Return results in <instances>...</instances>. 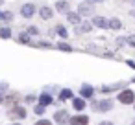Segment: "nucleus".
Here are the masks:
<instances>
[{
  "instance_id": "obj_1",
  "label": "nucleus",
  "mask_w": 135,
  "mask_h": 125,
  "mask_svg": "<svg viewBox=\"0 0 135 125\" xmlns=\"http://www.w3.org/2000/svg\"><path fill=\"white\" fill-rule=\"evenodd\" d=\"M118 101H120L122 105H133V101H135V92L129 90V88L120 90V92H118Z\"/></svg>"
},
{
  "instance_id": "obj_2",
  "label": "nucleus",
  "mask_w": 135,
  "mask_h": 125,
  "mask_svg": "<svg viewBox=\"0 0 135 125\" xmlns=\"http://www.w3.org/2000/svg\"><path fill=\"white\" fill-rule=\"evenodd\" d=\"M8 116H9L11 119H24V118H26V108H22V107H13V108L8 112Z\"/></svg>"
},
{
  "instance_id": "obj_3",
  "label": "nucleus",
  "mask_w": 135,
  "mask_h": 125,
  "mask_svg": "<svg viewBox=\"0 0 135 125\" xmlns=\"http://www.w3.org/2000/svg\"><path fill=\"white\" fill-rule=\"evenodd\" d=\"M87 50H89V52H93V53H96V55H102V57H115L109 50L100 48V46H94V44H89V46H87Z\"/></svg>"
},
{
  "instance_id": "obj_4",
  "label": "nucleus",
  "mask_w": 135,
  "mask_h": 125,
  "mask_svg": "<svg viewBox=\"0 0 135 125\" xmlns=\"http://www.w3.org/2000/svg\"><path fill=\"white\" fill-rule=\"evenodd\" d=\"M69 123L70 125H89V118L83 116V114H78V116L69 118Z\"/></svg>"
},
{
  "instance_id": "obj_5",
  "label": "nucleus",
  "mask_w": 135,
  "mask_h": 125,
  "mask_svg": "<svg viewBox=\"0 0 135 125\" xmlns=\"http://www.w3.org/2000/svg\"><path fill=\"white\" fill-rule=\"evenodd\" d=\"M54 119H56V123L65 125V123H69V112H67V110H57V112L54 114Z\"/></svg>"
},
{
  "instance_id": "obj_6",
  "label": "nucleus",
  "mask_w": 135,
  "mask_h": 125,
  "mask_svg": "<svg viewBox=\"0 0 135 125\" xmlns=\"http://www.w3.org/2000/svg\"><path fill=\"white\" fill-rule=\"evenodd\" d=\"M93 26L102 28V30H109V20L104 19V17H94V19H93Z\"/></svg>"
},
{
  "instance_id": "obj_7",
  "label": "nucleus",
  "mask_w": 135,
  "mask_h": 125,
  "mask_svg": "<svg viewBox=\"0 0 135 125\" xmlns=\"http://www.w3.org/2000/svg\"><path fill=\"white\" fill-rule=\"evenodd\" d=\"M93 30V22H80L76 26V33L78 35H83V33H89Z\"/></svg>"
},
{
  "instance_id": "obj_8",
  "label": "nucleus",
  "mask_w": 135,
  "mask_h": 125,
  "mask_svg": "<svg viewBox=\"0 0 135 125\" xmlns=\"http://www.w3.org/2000/svg\"><path fill=\"white\" fill-rule=\"evenodd\" d=\"M94 96V88L91 86V85H81V88H80V97H93Z\"/></svg>"
},
{
  "instance_id": "obj_9",
  "label": "nucleus",
  "mask_w": 135,
  "mask_h": 125,
  "mask_svg": "<svg viewBox=\"0 0 135 125\" xmlns=\"http://www.w3.org/2000/svg\"><path fill=\"white\" fill-rule=\"evenodd\" d=\"M111 108H113V101H111V99H102V101H98L96 110H100V112H107V110H111Z\"/></svg>"
},
{
  "instance_id": "obj_10",
  "label": "nucleus",
  "mask_w": 135,
  "mask_h": 125,
  "mask_svg": "<svg viewBox=\"0 0 135 125\" xmlns=\"http://www.w3.org/2000/svg\"><path fill=\"white\" fill-rule=\"evenodd\" d=\"M93 9H94V8H93L89 2H83V4H80V8H78V13L87 17V15H93Z\"/></svg>"
},
{
  "instance_id": "obj_11",
  "label": "nucleus",
  "mask_w": 135,
  "mask_h": 125,
  "mask_svg": "<svg viewBox=\"0 0 135 125\" xmlns=\"http://www.w3.org/2000/svg\"><path fill=\"white\" fill-rule=\"evenodd\" d=\"M33 13H35V6H33V4H24L22 9H21V15L26 17V19H30Z\"/></svg>"
},
{
  "instance_id": "obj_12",
  "label": "nucleus",
  "mask_w": 135,
  "mask_h": 125,
  "mask_svg": "<svg viewBox=\"0 0 135 125\" xmlns=\"http://www.w3.org/2000/svg\"><path fill=\"white\" fill-rule=\"evenodd\" d=\"M124 86V83H115V85H104L102 88H100V92L102 94H107V92H115V90H118V88H122Z\"/></svg>"
},
{
  "instance_id": "obj_13",
  "label": "nucleus",
  "mask_w": 135,
  "mask_h": 125,
  "mask_svg": "<svg viewBox=\"0 0 135 125\" xmlns=\"http://www.w3.org/2000/svg\"><path fill=\"white\" fill-rule=\"evenodd\" d=\"M39 15H41V19H45V20H50V19H52V15H54V11H52L50 8L43 6V8L39 9Z\"/></svg>"
},
{
  "instance_id": "obj_14",
  "label": "nucleus",
  "mask_w": 135,
  "mask_h": 125,
  "mask_svg": "<svg viewBox=\"0 0 135 125\" xmlns=\"http://www.w3.org/2000/svg\"><path fill=\"white\" fill-rule=\"evenodd\" d=\"M80 17H81L80 13H67V20H69L70 24H76V26L81 22V19H80Z\"/></svg>"
},
{
  "instance_id": "obj_15",
  "label": "nucleus",
  "mask_w": 135,
  "mask_h": 125,
  "mask_svg": "<svg viewBox=\"0 0 135 125\" xmlns=\"http://www.w3.org/2000/svg\"><path fill=\"white\" fill-rule=\"evenodd\" d=\"M72 107H74L76 110H83V108H85V99H83V97H74V99H72Z\"/></svg>"
},
{
  "instance_id": "obj_16",
  "label": "nucleus",
  "mask_w": 135,
  "mask_h": 125,
  "mask_svg": "<svg viewBox=\"0 0 135 125\" xmlns=\"http://www.w3.org/2000/svg\"><path fill=\"white\" fill-rule=\"evenodd\" d=\"M56 9H57L59 13H69V2L59 0V2H56Z\"/></svg>"
},
{
  "instance_id": "obj_17",
  "label": "nucleus",
  "mask_w": 135,
  "mask_h": 125,
  "mask_svg": "<svg viewBox=\"0 0 135 125\" xmlns=\"http://www.w3.org/2000/svg\"><path fill=\"white\" fill-rule=\"evenodd\" d=\"M54 99H52V96L50 94H41V97H39V105H43V107H46V105H50Z\"/></svg>"
},
{
  "instance_id": "obj_18",
  "label": "nucleus",
  "mask_w": 135,
  "mask_h": 125,
  "mask_svg": "<svg viewBox=\"0 0 135 125\" xmlns=\"http://www.w3.org/2000/svg\"><path fill=\"white\" fill-rule=\"evenodd\" d=\"M17 101H19V94H11V96H8V97H6L2 103H6L8 107H11V105H15Z\"/></svg>"
},
{
  "instance_id": "obj_19",
  "label": "nucleus",
  "mask_w": 135,
  "mask_h": 125,
  "mask_svg": "<svg viewBox=\"0 0 135 125\" xmlns=\"http://www.w3.org/2000/svg\"><path fill=\"white\" fill-rule=\"evenodd\" d=\"M122 28V22L118 20V19H109V30H120Z\"/></svg>"
},
{
  "instance_id": "obj_20",
  "label": "nucleus",
  "mask_w": 135,
  "mask_h": 125,
  "mask_svg": "<svg viewBox=\"0 0 135 125\" xmlns=\"http://www.w3.org/2000/svg\"><path fill=\"white\" fill-rule=\"evenodd\" d=\"M70 97H72V90L63 88V90L59 92V99H61V101H67V99H70Z\"/></svg>"
},
{
  "instance_id": "obj_21",
  "label": "nucleus",
  "mask_w": 135,
  "mask_h": 125,
  "mask_svg": "<svg viewBox=\"0 0 135 125\" xmlns=\"http://www.w3.org/2000/svg\"><path fill=\"white\" fill-rule=\"evenodd\" d=\"M0 37H2V39H9L11 37V30L9 28H0Z\"/></svg>"
},
{
  "instance_id": "obj_22",
  "label": "nucleus",
  "mask_w": 135,
  "mask_h": 125,
  "mask_svg": "<svg viewBox=\"0 0 135 125\" xmlns=\"http://www.w3.org/2000/svg\"><path fill=\"white\" fill-rule=\"evenodd\" d=\"M57 48H59V50H63V52H72V48H70L69 44H65V42H59V44H57Z\"/></svg>"
},
{
  "instance_id": "obj_23",
  "label": "nucleus",
  "mask_w": 135,
  "mask_h": 125,
  "mask_svg": "<svg viewBox=\"0 0 135 125\" xmlns=\"http://www.w3.org/2000/svg\"><path fill=\"white\" fill-rule=\"evenodd\" d=\"M57 33H59L63 39H67V35H69V33H67V30H65L63 26H57Z\"/></svg>"
},
{
  "instance_id": "obj_24",
  "label": "nucleus",
  "mask_w": 135,
  "mask_h": 125,
  "mask_svg": "<svg viewBox=\"0 0 135 125\" xmlns=\"http://www.w3.org/2000/svg\"><path fill=\"white\" fill-rule=\"evenodd\" d=\"M126 42H128L129 46H133V48H135V35H129V37L126 39Z\"/></svg>"
},
{
  "instance_id": "obj_25",
  "label": "nucleus",
  "mask_w": 135,
  "mask_h": 125,
  "mask_svg": "<svg viewBox=\"0 0 135 125\" xmlns=\"http://www.w3.org/2000/svg\"><path fill=\"white\" fill-rule=\"evenodd\" d=\"M19 42H24V44H26V42H30V37H28V35H24V33H22V35H21V37H19Z\"/></svg>"
},
{
  "instance_id": "obj_26",
  "label": "nucleus",
  "mask_w": 135,
  "mask_h": 125,
  "mask_svg": "<svg viewBox=\"0 0 135 125\" xmlns=\"http://www.w3.org/2000/svg\"><path fill=\"white\" fill-rule=\"evenodd\" d=\"M35 114H39V116L45 114V107H43V105H37V107H35Z\"/></svg>"
},
{
  "instance_id": "obj_27",
  "label": "nucleus",
  "mask_w": 135,
  "mask_h": 125,
  "mask_svg": "<svg viewBox=\"0 0 135 125\" xmlns=\"http://www.w3.org/2000/svg\"><path fill=\"white\" fill-rule=\"evenodd\" d=\"M35 125H52V121H50V119H39Z\"/></svg>"
},
{
  "instance_id": "obj_28",
  "label": "nucleus",
  "mask_w": 135,
  "mask_h": 125,
  "mask_svg": "<svg viewBox=\"0 0 135 125\" xmlns=\"http://www.w3.org/2000/svg\"><path fill=\"white\" fill-rule=\"evenodd\" d=\"M28 33H30V35H37V33H39V30L32 26V28H28Z\"/></svg>"
},
{
  "instance_id": "obj_29",
  "label": "nucleus",
  "mask_w": 135,
  "mask_h": 125,
  "mask_svg": "<svg viewBox=\"0 0 135 125\" xmlns=\"http://www.w3.org/2000/svg\"><path fill=\"white\" fill-rule=\"evenodd\" d=\"M24 99H26V103H33L35 97H33V96H28V97H24Z\"/></svg>"
},
{
  "instance_id": "obj_30",
  "label": "nucleus",
  "mask_w": 135,
  "mask_h": 125,
  "mask_svg": "<svg viewBox=\"0 0 135 125\" xmlns=\"http://www.w3.org/2000/svg\"><path fill=\"white\" fill-rule=\"evenodd\" d=\"M126 64H128V66H131V68H135V63H133V61H126Z\"/></svg>"
},
{
  "instance_id": "obj_31",
  "label": "nucleus",
  "mask_w": 135,
  "mask_h": 125,
  "mask_svg": "<svg viewBox=\"0 0 135 125\" xmlns=\"http://www.w3.org/2000/svg\"><path fill=\"white\" fill-rule=\"evenodd\" d=\"M98 125H113V121H100Z\"/></svg>"
},
{
  "instance_id": "obj_32",
  "label": "nucleus",
  "mask_w": 135,
  "mask_h": 125,
  "mask_svg": "<svg viewBox=\"0 0 135 125\" xmlns=\"http://www.w3.org/2000/svg\"><path fill=\"white\" fill-rule=\"evenodd\" d=\"M87 2H104V0H87Z\"/></svg>"
},
{
  "instance_id": "obj_33",
  "label": "nucleus",
  "mask_w": 135,
  "mask_h": 125,
  "mask_svg": "<svg viewBox=\"0 0 135 125\" xmlns=\"http://www.w3.org/2000/svg\"><path fill=\"white\" fill-rule=\"evenodd\" d=\"M131 83H135V77H133V79H131Z\"/></svg>"
},
{
  "instance_id": "obj_34",
  "label": "nucleus",
  "mask_w": 135,
  "mask_h": 125,
  "mask_svg": "<svg viewBox=\"0 0 135 125\" xmlns=\"http://www.w3.org/2000/svg\"><path fill=\"white\" fill-rule=\"evenodd\" d=\"M131 125H135V119H133V121H131Z\"/></svg>"
},
{
  "instance_id": "obj_35",
  "label": "nucleus",
  "mask_w": 135,
  "mask_h": 125,
  "mask_svg": "<svg viewBox=\"0 0 135 125\" xmlns=\"http://www.w3.org/2000/svg\"><path fill=\"white\" fill-rule=\"evenodd\" d=\"M133 108H135V101H133Z\"/></svg>"
},
{
  "instance_id": "obj_36",
  "label": "nucleus",
  "mask_w": 135,
  "mask_h": 125,
  "mask_svg": "<svg viewBox=\"0 0 135 125\" xmlns=\"http://www.w3.org/2000/svg\"><path fill=\"white\" fill-rule=\"evenodd\" d=\"M13 125H19V123H13Z\"/></svg>"
}]
</instances>
